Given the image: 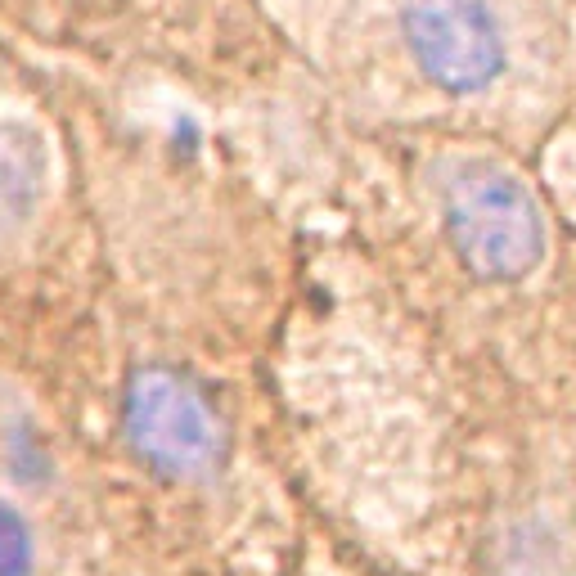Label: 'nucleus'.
Masks as SVG:
<instances>
[{
  "label": "nucleus",
  "mask_w": 576,
  "mask_h": 576,
  "mask_svg": "<svg viewBox=\"0 0 576 576\" xmlns=\"http://www.w3.org/2000/svg\"><path fill=\"white\" fill-rule=\"evenodd\" d=\"M459 257L482 279H522L540 261L545 225L531 194L495 162H459L441 185Z\"/></svg>",
  "instance_id": "1"
},
{
  "label": "nucleus",
  "mask_w": 576,
  "mask_h": 576,
  "mask_svg": "<svg viewBox=\"0 0 576 576\" xmlns=\"http://www.w3.org/2000/svg\"><path fill=\"white\" fill-rule=\"evenodd\" d=\"M135 455L162 477H207L225 459V428L207 396L167 365L135 369L122 401Z\"/></svg>",
  "instance_id": "2"
},
{
  "label": "nucleus",
  "mask_w": 576,
  "mask_h": 576,
  "mask_svg": "<svg viewBox=\"0 0 576 576\" xmlns=\"http://www.w3.org/2000/svg\"><path fill=\"white\" fill-rule=\"evenodd\" d=\"M405 45L450 95H477L504 72V27L486 0H405Z\"/></svg>",
  "instance_id": "3"
},
{
  "label": "nucleus",
  "mask_w": 576,
  "mask_h": 576,
  "mask_svg": "<svg viewBox=\"0 0 576 576\" xmlns=\"http://www.w3.org/2000/svg\"><path fill=\"white\" fill-rule=\"evenodd\" d=\"M41 194V149L32 131L0 122V216L23 221Z\"/></svg>",
  "instance_id": "4"
},
{
  "label": "nucleus",
  "mask_w": 576,
  "mask_h": 576,
  "mask_svg": "<svg viewBox=\"0 0 576 576\" xmlns=\"http://www.w3.org/2000/svg\"><path fill=\"white\" fill-rule=\"evenodd\" d=\"M0 576H32V531L9 504H0Z\"/></svg>",
  "instance_id": "5"
}]
</instances>
